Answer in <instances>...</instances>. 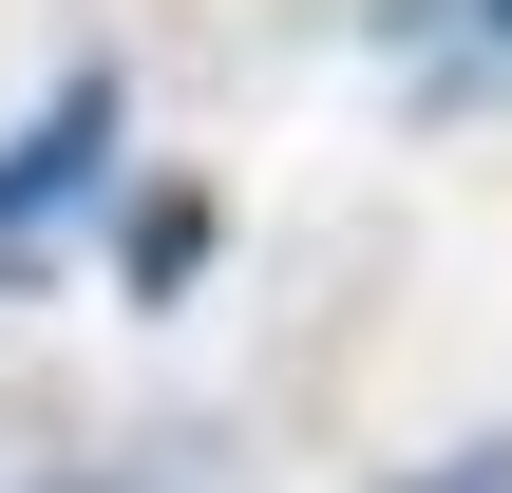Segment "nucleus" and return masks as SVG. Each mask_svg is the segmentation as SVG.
<instances>
[{"label":"nucleus","mask_w":512,"mask_h":493,"mask_svg":"<svg viewBox=\"0 0 512 493\" xmlns=\"http://www.w3.org/2000/svg\"><path fill=\"white\" fill-rule=\"evenodd\" d=\"M114 133H133V76H114V57H76V76L0 133V285H19V266H38V228L114 171Z\"/></svg>","instance_id":"nucleus-1"},{"label":"nucleus","mask_w":512,"mask_h":493,"mask_svg":"<svg viewBox=\"0 0 512 493\" xmlns=\"http://www.w3.org/2000/svg\"><path fill=\"white\" fill-rule=\"evenodd\" d=\"M209 247H228V209H209V190H133V209H114V266H133V304H171Z\"/></svg>","instance_id":"nucleus-2"},{"label":"nucleus","mask_w":512,"mask_h":493,"mask_svg":"<svg viewBox=\"0 0 512 493\" xmlns=\"http://www.w3.org/2000/svg\"><path fill=\"white\" fill-rule=\"evenodd\" d=\"M0 493H209V437H114L95 475H0Z\"/></svg>","instance_id":"nucleus-3"},{"label":"nucleus","mask_w":512,"mask_h":493,"mask_svg":"<svg viewBox=\"0 0 512 493\" xmlns=\"http://www.w3.org/2000/svg\"><path fill=\"white\" fill-rule=\"evenodd\" d=\"M418 95H512V0H456V57H418Z\"/></svg>","instance_id":"nucleus-4"},{"label":"nucleus","mask_w":512,"mask_h":493,"mask_svg":"<svg viewBox=\"0 0 512 493\" xmlns=\"http://www.w3.org/2000/svg\"><path fill=\"white\" fill-rule=\"evenodd\" d=\"M399 493H512V418H494V437H456L437 475H399Z\"/></svg>","instance_id":"nucleus-5"}]
</instances>
